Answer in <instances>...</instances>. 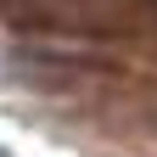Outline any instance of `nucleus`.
Here are the masks:
<instances>
[]
</instances>
